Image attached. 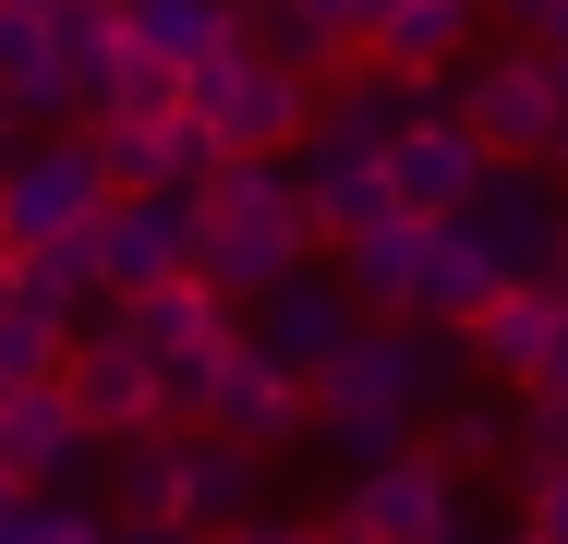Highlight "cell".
Segmentation results:
<instances>
[{
	"label": "cell",
	"mask_w": 568,
	"mask_h": 544,
	"mask_svg": "<svg viewBox=\"0 0 568 544\" xmlns=\"http://www.w3.org/2000/svg\"><path fill=\"white\" fill-rule=\"evenodd\" d=\"M459 363H471V351H448V326L363 315L339 351L315 363V435L363 472V460H387V447H412V435L436 424V400L459 387Z\"/></svg>",
	"instance_id": "cell-1"
},
{
	"label": "cell",
	"mask_w": 568,
	"mask_h": 544,
	"mask_svg": "<svg viewBox=\"0 0 568 544\" xmlns=\"http://www.w3.org/2000/svg\"><path fill=\"white\" fill-rule=\"evenodd\" d=\"M315 266V206H303V170L291 158H219L206 182V242H194V279H219L230 303L278 291Z\"/></svg>",
	"instance_id": "cell-2"
},
{
	"label": "cell",
	"mask_w": 568,
	"mask_h": 544,
	"mask_svg": "<svg viewBox=\"0 0 568 544\" xmlns=\"http://www.w3.org/2000/svg\"><path fill=\"white\" fill-rule=\"evenodd\" d=\"M110 194H121L110 133H98V121H37V133L0 158V254H37V242L98 230Z\"/></svg>",
	"instance_id": "cell-3"
},
{
	"label": "cell",
	"mask_w": 568,
	"mask_h": 544,
	"mask_svg": "<svg viewBox=\"0 0 568 544\" xmlns=\"http://www.w3.org/2000/svg\"><path fill=\"white\" fill-rule=\"evenodd\" d=\"M448 109L508 158V170H557V145H568V85H557V61H545L532 37L448 61Z\"/></svg>",
	"instance_id": "cell-4"
},
{
	"label": "cell",
	"mask_w": 568,
	"mask_h": 544,
	"mask_svg": "<svg viewBox=\"0 0 568 544\" xmlns=\"http://www.w3.org/2000/svg\"><path fill=\"white\" fill-rule=\"evenodd\" d=\"M182 98H194V121L219 133L230 158H291V145L315 133V73L266 61V49H242V37L182 73Z\"/></svg>",
	"instance_id": "cell-5"
},
{
	"label": "cell",
	"mask_w": 568,
	"mask_h": 544,
	"mask_svg": "<svg viewBox=\"0 0 568 544\" xmlns=\"http://www.w3.org/2000/svg\"><path fill=\"white\" fill-rule=\"evenodd\" d=\"M194 424L242 435V447H291V435L315 424V375H291L278 351H254V339L230 326L219 351H206V400H194Z\"/></svg>",
	"instance_id": "cell-6"
},
{
	"label": "cell",
	"mask_w": 568,
	"mask_h": 544,
	"mask_svg": "<svg viewBox=\"0 0 568 544\" xmlns=\"http://www.w3.org/2000/svg\"><path fill=\"white\" fill-rule=\"evenodd\" d=\"M61 387H73V400H85V424L110 435H158V424H182V412H170V375H158V351H133V339H121V315H85L73 326V351H61Z\"/></svg>",
	"instance_id": "cell-7"
},
{
	"label": "cell",
	"mask_w": 568,
	"mask_h": 544,
	"mask_svg": "<svg viewBox=\"0 0 568 544\" xmlns=\"http://www.w3.org/2000/svg\"><path fill=\"white\" fill-rule=\"evenodd\" d=\"M194 242H206V194H110L98 218V291H158V279H194Z\"/></svg>",
	"instance_id": "cell-8"
},
{
	"label": "cell",
	"mask_w": 568,
	"mask_h": 544,
	"mask_svg": "<svg viewBox=\"0 0 568 544\" xmlns=\"http://www.w3.org/2000/svg\"><path fill=\"white\" fill-rule=\"evenodd\" d=\"M484 182H496V145H484L459 109H424L412 133H387V194L412 218H459Z\"/></svg>",
	"instance_id": "cell-9"
},
{
	"label": "cell",
	"mask_w": 568,
	"mask_h": 544,
	"mask_svg": "<svg viewBox=\"0 0 568 544\" xmlns=\"http://www.w3.org/2000/svg\"><path fill=\"white\" fill-rule=\"evenodd\" d=\"M85 460H110V435L85 424V400H73L61 375L0 387V472H12V484H73Z\"/></svg>",
	"instance_id": "cell-10"
},
{
	"label": "cell",
	"mask_w": 568,
	"mask_h": 544,
	"mask_svg": "<svg viewBox=\"0 0 568 544\" xmlns=\"http://www.w3.org/2000/svg\"><path fill=\"white\" fill-rule=\"evenodd\" d=\"M291 170H303L315 242H351V230H375V218L399 206V194H387V145H363V133H339V121H315V133L291 145Z\"/></svg>",
	"instance_id": "cell-11"
},
{
	"label": "cell",
	"mask_w": 568,
	"mask_h": 544,
	"mask_svg": "<svg viewBox=\"0 0 568 544\" xmlns=\"http://www.w3.org/2000/svg\"><path fill=\"white\" fill-rule=\"evenodd\" d=\"M351 326H363V303L339 291V266H303V279H278V291H254V303H242V339H254V351H278L291 375H315Z\"/></svg>",
	"instance_id": "cell-12"
},
{
	"label": "cell",
	"mask_w": 568,
	"mask_h": 544,
	"mask_svg": "<svg viewBox=\"0 0 568 544\" xmlns=\"http://www.w3.org/2000/svg\"><path fill=\"white\" fill-rule=\"evenodd\" d=\"M98 133H110V121H98ZM219 158H230V145L194 121V98L170 109V121H133V133H110L121 194H206V182H219Z\"/></svg>",
	"instance_id": "cell-13"
},
{
	"label": "cell",
	"mask_w": 568,
	"mask_h": 544,
	"mask_svg": "<svg viewBox=\"0 0 568 544\" xmlns=\"http://www.w3.org/2000/svg\"><path fill=\"white\" fill-rule=\"evenodd\" d=\"M424 230H436V218L387 206L375 230H351V242H339V291L363 303V315H424Z\"/></svg>",
	"instance_id": "cell-14"
},
{
	"label": "cell",
	"mask_w": 568,
	"mask_h": 544,
	"mask_svg": "<svg viewBox=\"0 0 568 544\" xmlns=\"http://www.w3.org/2000/svg\"><path fill=\"white\" fill-rule=\"evenodd\" d=\"M545 339H557V279H508L484 315L459 326L471 375H496V387H532V375H545Z\"/></svg>",
	"instance_id": "cell-15"
},
{
	"label": "cell",
	"mask_w": 568,
	"mask_h": 544,
	"mask_svg": "<svg viewBox=\"0 0 568 544\" xmlns=\"http://www.w3.org/2000/svg\"><path fill=\"white\" fill-rule=\"evenodd\" d=\"M459 218L484 230V254H496L508 279H545V266H557V194H545V170H508V158H496V182Z\"/></svg>",
	"instance_id": "cell-16"
},
{
	"label": "cell",
	"mask_w": 568,
	"mask_h": 544,
	"mask_svg": "<svg viewBox=\"0 0 568 544\" xmlns=\"http://www.w3.org/2000/svg\"><path fill=\"white\" fill-rule=\"evenodd\" d=\"M254 508H266V447L194 424L182 435V533H230V521H254Z\"/></svg>",
	"instance_id": "cell-17"
},
{
	"label": "cell",
	"mask_w": 568,
	"mask_h": 544,
	"mask_svg": "<svg viewBox=\"0 0 568 544\" xmlns=\"http://www.w3.org/2000/svg\"><path fill=\"white\" fill-rule=\"evenodd\" d=\"M0 98L24 109V121H85L73 85H61V24H49V0H0Z\"/></svg>",
	"instance_id": "cell-18"
},
{
	"label": "cell",
	"mask_w": 568,
	"mask_h": 544,
	"mask_svg": "<svg viewBox=\"0 0 568 544\" xmlns=\"http://www.w3.org/2000/svg\"><path fill=\"white\" fill-rule=\"evenodd\" d=\"M496 291H508V266L484 254V230H471V218H436V230H424V326H448V339H459Z\"/></svg>",
	"instance_id": "cell-19"
},
{
	"label": "cell",
	"mask_w": 568,
	"mask_h": 544,
	"mask_svg": "<svg viewBox=\"0 0 568 544\" xmlns=\"http://www.w3.org/2000/svg\"><path fill=\"white\" fill-rule=\"evenodd\" d=\"M471 37H484V0H387L363 24V49L399 73H448V61H471Z\"/></svg>",
	"instance_id": "cell-20"
},
{
	"label": "cell",
	"mask_w": 568,
	"mask_h": 544,
	"mask_svg": "<svg viewBox=\"0 0 568 544\" xmlns=\"http://www.w3.org/2000/svg\"><path fill=\"white\" fill-rule=\"evenodd\" d=\"M182 435L194 424H158V435H121L110 447V508L121 521H182Z\"/></svg>",
	"instance_id": "cell-21"
},
{
	"label": "cell",
	"mask_w": 568,
	"mask_h": 544,
	"mask_svg": "<svg viewBox=\"0 0 568 544\" xmlns=\"http://www.w3.org/2000/svg\"><path fill=\"white\" fill-rule=\"evenodd\" d=\"M230 24H242V0H121V37L133 49H158V61H206V49H230Z\"/></svg>",
	"instance_id": "cell-22"
},
{
	"label": "cell",
	"mask_w": 568,
	"mask_h": 544,
	"mask_svg": "<svg viewBox=\"0 0 568 544\" xmlns=\"http://www.w3.org/2000/svg\"><path fill=\"white\" fill-rule=\"evenodd\" d=\"M436 447L459 472H520V400H436Z\"/></svg>",
	"instance_id": "cell-23"
},
{
	"label": "cell",
	"mask_w": 568,
	"mask_h": 544,
	"mask_svg": "<svg viewBox=\"0 0 568 544\" xmlns=\"http://www.w3.org/2000/svg\"><path fill=\"white\" fill-rule=\"evenodd\" d=\"M242 49H266V61H291V73H339L351 61V37H327L303 0H242V24H230Z\"/></svg>",
	"instance_id": "cell-24"
},
{
	"label": "cell",
	"mask_w": 568,
	"mask_h": 544,
	"mask_svg": "<svg viewBox=\"0 0 568 544\" xmlns=\"http://www.w3.org/2000/svg\"><path fill=\"white\" fill-rule=\"evenodd\" d=\"M0 544H110V521H98L85 496H61V484H24V496L0 508Z\"/></svg>",
	"instance_id": "cell-25"
},
{
	"label": "cell",
	"mask_w": 568,
	"mask_h": 544,
	"mask_svg": "<svg viewBox=\"0 0 568 544\" xmlns=\"http://www.w3.org/2000/svg\"><path fill=\"white\" fill-rule=\"evenodd\" d=\"M170 109H182V61L121 49V73H110V98H98V121H110V133H133V121H170Z\"/></svg>",
	"instance_id": "cell-26"
},
{
	"label": "cell",
	"mask_w": 568,
	"mask_h": 544,
	"mask_svg": "<svg viewBox=\"0 0 568 544\" xmlns=\"http://www.w3.org/2000/svg\"><path fill=\"white\" fill-rule=\"evenodd\" d=\"M520 533L568 544V472H520Z\"/></svg>",
	"instance_id": "cell-27"
},
{
	"label": "cell",
	"mask_w": 568,
	"mask_h": 544,
	"mask_svg": "<svg viewBox=\"0 0 568 544\" xmlns=\"http://www.w3.org/2000/svg\"><path fill=\"white\" fill-rule=\"evenodd\" d=\"M194 544H327V533H303V521H266V508H254V521H230V533H194Z\"/></svg>",
	"instance_id": "cell-28"
},
{
	"label": "cell",
	"mask_w": 568,
	"mask_h": 544,
	"mask_svg": "<svg viewBox=\"0 0 568 544\" xmlns=\"http://www.w3.org/2000/svg\"><path fill=\"white\" fill-rule=\"evenodd\" d=\"M484 12H508V24H520V37H545V24H557L568 0H484Z\"/></svg>",
	"instance_id": "cell-29"
},
{
	"label": "cell",
	"mask_w": 568,
	"mask_h": 544,
	"mask_svg": "<svg viewBox=\"0 0 568 544\" xmlns=\"http://www.w3.org/2000/svg\"><path fill=\"white\" fill-rule=\"evenodd\" d=\"M303 12H315L327 37H351V49H363V0H303Z\"/></svg>",
	"instance_id": "cell-30"
},
{
	"label": "cell",
	"mask_w": 568,
	"mask_h": 544,
	"mask_svg": "<svg viewBox=\"0 0 568 544\" xmlns=\"http://www.w3.org/2000/svg\"><path fill=\"white\" fill-rule=\"evenodd\" d=\"M110 544H194L182 521H110Z\"/></svg>",
	"instance_id": "cell-31"
},
{
	"label": "cell",
	"mask_w": 568,
	"mask_h": 544,
	"mask_svg": "<svg viewBox=\"0 0 568 544\" xmlns=\"http://www.w3.org/2000/svg\"><path fill=\"white\" fill-rule=\"evenodd\" d=\"M532 49H545V61H557V85H568V12H557V24H545V37H532Z\"/></svg>",
	"instance_id": "cell-32"
},
{
	"label": "cell",
	"mask_w": 568,
	"mask_h": 544,
	"mask_svg": "<svg viewBox=\"0 0 568 544\" xmlns=\"http://www.w3.org/2000/svg\"><path fill=\"white\" fill-rule=\"evenodd\" d=\"M24 133H37V121H24V109L0 98V158H12V145H24Z\"/></svg>",
	"instance_id": "cell-33"
},
{
	"label": "cell",
	"mask_w": 568,
	"mask_h": 544,
	"mask_svg": "<svg viewBox=\"0 0 568 544\" xmlns=\"http://www.w3.org/2000/svg\"><path fill=\"white\" fill-rule=\"evenodd\" d=\"M545 279H568V194H557V266H545Z\"/></svg>",
	"instance_id": "cell-34"
},
{
	"label": "cell",
	"mask_w": 568,
	"mask_h": 544,
	"mask_svg": "<svg viewBox=\"0 0 568 544\" xmlns=\"http://www.w3.org/2000/svg\"><path fill=\"white\" fill-rule=\"evenodd\" d=\"M12 496H24V484H12V472H0V508H12Z\"/></svg>",
	"instance_id": "cell-35"
},
{
	"label": "cell",
	"mask_w": 568,
	"mask_h": 544,
	"mask_svg": "<svg viewBox=\"0 0 568 544\" xmlns=\"http://www.w3.org/2000/svg\"><path fill=\"white\" fill-rule=\"evenodd\" d=\"M508 544H532V533H508Z\"/></svg>",
	"instance_id": "cell-36"
}]
</instances>
